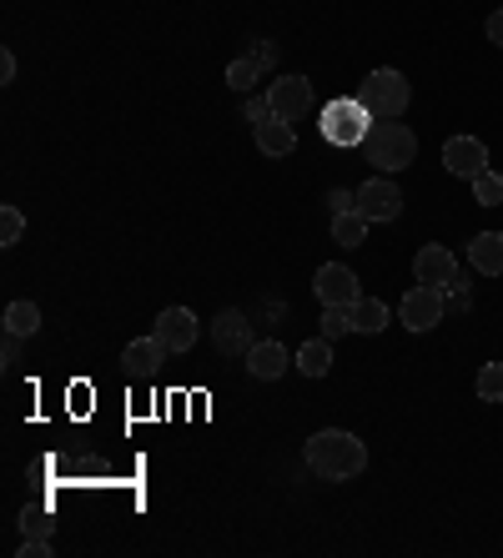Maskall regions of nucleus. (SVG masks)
<instances>
[{
	"instance_id": "ddd939ff",
	"label": "nucleus",
	"mask_w": 503,
	"mask_h": 558,
	"mask_svg": "<svg viewBox=\"0 0 503 558\" xmlns=\"http://www.w3.org/2000/svg\"><path fill=\"white\" fill-rule=\"evenodd\" d=\"M287 367H297V363H292V352L282 348L278 338H272V342H257V348L247 352V373L257 377V383H278Z\"/></svg>"
},
{
	"instance_id": "a211bd4d",
	"label": "nucleus",
	"mask_w": 503,
	"mask_h": 558,
	"mask_svg": "<svg viewBox=\"0 0 503 558\" xmlns=\"http://www.w3.org/2000/svg\"><path fill=\"white\" fill-rule=\"evenodd\" d=\"M388 317H393V312H388V302H378V298L353 302V332H363V338H378L388 327Z\"/></svg>"
},
{
	"instance_id": "f03ea898",
	"label": "nucleus",
	"mask_w": 503,
	"mask_h": 558,
	"mask_svg": "<svg viewBox=\"0 0 503 558\" xmlns=\"http://www.w3.org/2000/svg\"><path fill=\"white\" fill-rule=\"evenodd\" d=\"M358 151L372 161V171L397 177V171H408L413 161H418V136H413L403 121H372Z\"/></svg>"
},
{
	"instance_id": "f257e3e1",
	"label": "nucleus",
	"mask_w": 503,
	"mask_h": 558,
	"mask_svg": "<svg viewBox=\"0 0 503 558\" xmlns=\"http://www.w3.org/2000/svg\"><path fill=\"white\" fill-rule=\"evenodd\" d=\"M303 458H307V468H312L322 483H353L363 468H368V442H363L358 433L322 428V433L307 438Z\"/></svg>"
},
{
	"instance_id": "c756f323",
	"label": "nucleus",
	"mask_w": 503,
	"mask_h": 558,
	"mask_svg": "<svg viewBox=\"0 0 503 558\" xmlns=\"http://www.w3.org/2000/svg\"><path fill=\"white\" fill-rule=\"evenodd\" d=\"M51 554H56L51 538H26V544H21V558H51Z\"/></svg>"
},
{
	"instance_id": "6e6552de",
	"label": "nucleus",
	"mask_w": 503,
	"mask_h": 558,
	"mask_svg": "<svg viewBox=\"0 0 503 558\" xmlns=\"http://www.w3.org/2000/svg\"><path fill=\"white\" fill-rule=\"evenodd\" d=\"M358 211L368 221H397V211H403V192H397L393 177H368V182L358 186Z\"/></svg>"
},
{
	"instance_id": "9b49d317",
	"label": "nucleus",
	"mask_w": 503,
	"mask_h": 558,
	"mask_svg": "<svg viewBox=\"0 0 503 558\" xmlns=\"http://www.w3.org/2000/svg\"><path fill=\"white\" fill-rule=\"evenodd\" d=\"M197 332H201V327H197V312H192V307H167L157 317V338L167 342L172 352H192V348H197Z\"/></svg>"
},
{
	"instance_id": "2eb2a0df",
	"label": "nucleus",
	"mask_w": 503,
	"mask_h": 558,
	"mask_svg": "<svg viewBox=\"0 0 503 558\" xmlns=\"http://www.w3.org/2000/svg\"><path fill=\"white\" fill-rule=\"evenodd\" d=\"M167 342L151 332V338H136V342H126V352H121V363H126V373L132 377H146V373H157L161 363H167Z\"/></svg>"
},
{
	"instance_id": "cd10ccee",
	"label": "nucleus",
	"mask_w": 503,
	"mask_h": 558,
	"mask_svg": "<svg viewBox=\"0 0 503 558\" xmlns=\"http://www.w3.org/2000/svg\"><path fill=\"white\" fill-rule=\"evenodd\" d=\"M353 207H358V192H343V186H332V192H328V211H332V217H338V211H353Z\"/></svg>"
},
{
	"instance_id": "4be33fe9",
	"label": "nucleus",
	"mask_w": 503,
	"mask_h": 558,
	"mask_svg": "<svg viewBox=\"0 0 503 558\" xmlns=\"http://www.w3.org/2000/svg\"><path fill=\"white\" fill-rule=\"evenodd\" d=\"M262 81V65L252 61V56H237V61H226V86L232 92H252Z\"/></svg>"
},
{
	"instance_id": "5701e85b",
	"label": "nucleus",
	"mask_w": 503,
	"mask_h": 558,
	"mask_svg": "<svg viewBox=\"0 0 503 558\" xmlns=\"http://www.w3.org/2000/svg\"><path fill=\"white\" fill-rule=\"evenodd\" d=\"M474 202H478V207H499V202H503V177H499V171H483V177H474Z\"/></svg>"
},
{
	"instance_id": "bb28decb",
	"label": "nucleus",
	"mask_w": 503,
	"mask_h": 558,
	"mask_svg": "<svg viewBox=\"0 0 503 558\" xmlns=\"http://www.w3.org/2000/svg\"><path fill=\"white\" fill-rule=\"evenodd\" d=\"M242 117L252 121V126H257V121H267L272 117V101H267V92L257 96V92H247V106H242Z\"/></svg>"
},
{
	"instance_id": "4468645a",
	"label": "nucleus",
	"mask_w": 503,
	"mask_h": 558,
	"mask_svg": "<svg viewBox=\"0 0 503 558\" xmlns=\"http://www.w3.org/2000/svg\"><path fill=\"white\" fill-rule=\"evenodd\" d=\"M252 136H257V151L262 156H292L297 151V126L282 117H267L252 126Z\"/></svg>"
},
{
	"instance_id": "7c9ffc66",
	"label": "nucleus",
	"mask_w": 503,
	"mask_h": 558,
	"mask_svg": "<svg viewBox=\"0 0 503 558\" xmlns=\"http://www.w3.org/2000/svg\"><path fill=\"white\" fill-rule=\"evenodd\" d=\"M21 342H26V338H15V332H5V342H0V357H5V367L21 363Z\"/></svg>"
},
{
	"instance_id": "c85d7f7f",
	"label": "nucleus",
	"mask_w": 503,
	"mask_h": 558,
	"mask_svg": "<svg viewBox=\"0 0 503 558\" xmlns=\"http://www.w3.org/2000/svg\"><path fill=\"white\" fill-rule=\"evenodd\" d=\"M252 61H257V65H262V71H267V65H272V61H278V46H272V40H252Z\"/></svg>"
},
{
	"instance_id": "412c9836",
	"label": "nucleus",
	"mask_w": 503,
	"mask_h": 558,
	"mask_svg": "<svg viewBox=\"0 0 503 558\" xmlns=\"http://www.w3.org/2000/svg\"><path fill=\"white\" fill-rule=\"evenodd\" d=\"M478 403H503V363H483L474 377Z\"/></svg>"
},
{
	"instance_id": "f8f14e48",
	"label": "nucleus",
	"mask_w": 503,
	"mask_h": 558,
	"mask_svg": "<svg viewBox=\"0 0 503 558\" xmlns=\"http://www.w3.org/2000/svg\"><path fill=\"white\" fill-rule=\"evenodd\" d=\"M413 277L428 287H449L453 277H458V257H453L449 247L428 242V247H418V257H413Z\"/></svg>"
},
{
	"instance_id": "dca6fc26",
	"label": "nucleus",
	"mask_w": 503,
	"mask_h": 558,
	"mask_svg": "<svg viewBox=\"0 0 503 558\" xmlns=\"http://www.w3.org/2000/svg\"><path fill=\"white\" fill-rule=\"evenodd\" d=\"M468 267L478 277H503V232H478L468 242Z\"/></svg>"
},
{
	"instance_id": "20e7f679",
	"label": "nucleus",
	"mask_w": 503,
	"mask_h": 558,
	"mask_svg": "<svg viewBox=\"0 0 503 558\" xmlns=\"http://www.w3.org/2000/svg\"><path fill=\"white\" fill-rule=\"evenodd\" d=\"M368 126H372V117L358 96H343V101L322 106V136H328L332 146H347V151H353V146H363Z\"/></svg>"
},
{
	"instance_id": "f3484780",
	"label": "nucleus",
	"mask_w": 503,
	"mask_h": 558,
	"mask_svg": "<svg viewBox=\"0 0 503 558\" xmlns=\"http://www.w3.org/2000/svg\"><path fill=\"white\" fill-rule=\"evenodd\" d=\"M292 363H297V373H307V377H328L332 373V342L328 338L303 342V348L292 352Z\"/></svg>"
},
{
	"instance_id": "1a4fd4ad",
	"label": "nucleus",
	"mask_w": 503,
	"mask_h": 558,
	"mask_svg": "<svg viewBox=\"0 0 503 558\" xmlns=\"http://www.w3.org/2000/svg\"><path fill=\"white\" fill-rule=\"evenodd\" d=\"M443 167H449L453 177L474 182V177L489 171V146L478 142V136H449V142H443Z\"/></svg>"
},
{
	"instance_id": "aec40b11",
	"label": "nucleus",
	"mask_w": 503,
	"mask_h": 558,
	"mask_svg": "<svg viewBox=\"0 0 503 558\" xmlns=\"http://www.w3.org/2000/svg\"><path fill=\"white\" fill-rule=\"evenodd\" d=\"M5 332H15V338H36L40 332V307L36 302H11V307H5Z\"/></svg>"
},
{
	"instance_id": "9d476101",
	"label": "nucleus",
	"mask_w": 503,
	"mask_h": 558,
	"mask_svg": "<svg viewBox=\"0 0 503 558\" xmlns=\"http://www.w3.org/2000/svg\"><path fill=\"white\" fill-rule=\"evenodd\" d=\"M212 342H217V352H222V357H247V352L257 348L247 312H232V307H226L222 317L212 323Z\"/></svg>"
},
{
	"instance_id": "393cba45",
	"label": "nucleus",
	"mask_w": 503,
	"mask_h": 558,
	"mask_svg": "<svg viewBox=\"0 0 503 558\" xmlns=\"http://www.w3.org/2000/svg\"><path fill=\"white\" fill-rule=\"evenodd\" d=\"M21 236H26V217L15 207H0V247H15Z\"/></svg>"
},
{
	"instance_id": "7ed1b4c3",
	"label": "nucleus",
	"mask_w": 503,
	"mask_h": 558,
	"mask_svg": "<svg viewBox=\"0 0 503 558\" xmlns=\"http://www.w3.org/2000/svg\"><path fill=\"white\" fill-rule=\"evenodd\" d=\"M358 101L368 106L372 121H397L403 111H408L413 101V86L403 71H393V65H378V71H368L358 86Z\"/></svg>"
},
{
	"instance_id": "6ab92c4d",
	"label": "nucleus",
	"mask_w": 503,
	"mask_h": 558,
	"mask_svg": "<svg viewBox=\"0 0 503 558\" xmlns=\"http://www.w3.org/2000/svg\"><path fill=\"white\" fill-rule=\"evenodd\" d=\"M368 227H372V221L363 217L358 207L338 211V217H332V242H338V247H363V242H368Z\"/></svg>"
},
{
	"instance_id": "2f4dec72",
	"label": "nucleus",
	"mask_w": 503,
	"mask_h": 558,
	"mask_svg": "<svg viewBox=\"0 0 503 558\" xmlns=\"http://www.w3.org/2000/svg\"><path fill=\"white\" fill-rule=\"evenodd\" d=\"M483 36H489L493 46H499V51H503V11H493L489 21H483Z\"/></svg>"
},
{
	"instance_id": "0eeeda50",
	"label": "nucleus",
	"mask_w": 503,
	"mask_h": 558,
	"mask_svg": "<svg viewBox=\"0 0 503 558\" xmlns=\"http://www.w3.org/2000/svg\"><path fill=\"white\" fill-rule=\"evenodd\" d=\"M312 292H318L322 307H353V302L363 298V282L353 277V267H343V262H322Z\"/></svg>"
},
{
	"instance_id": "b1692460",
	"label": "nucleus",
	"mask_w": 503,
	"mask_h": 558,
	"mask_svg": "<svg viewBox=\"0 0 503 558\" xmlns=\"http://www.w3.org/2000/svg\"><path fill=\"white\" fill-rule=\"evenodd\" d=\"M343 332H353V307H322V338L338 342Z\"/></svg>"
},
{
	"instance_id": "473e14b6",
	"label": "nucleus",
	"mask_w": 503,
	"mask_h": 558,
	"mask_svg": "<svg viewBox=\"0 0 503 558\" xmlns=\"http://www.w3.org/2000/svg\"><path fill=\"white\" fill-rule=\"evenodd\" d=\"M0 81H5V86L15 81V56L11 51H0Z\"/></svg>"
},
{
	"instance_id": "39448f33",
	"label": "nucleus",
	"mask_w": 503,
	"mask_h": 558,
	"mask_svg": "<svg viewBox=\"0 0 503 558\" xmlns=\"http://www.w3.org/2000/svg\"><path fill=\"white\" fill-rule=\"evenodd\" d=\"M443 312H449V298H443V287H408L403 292V302H397V323L408 327V332H433L438 323H443Z\"/></svg>"
},
{
	"instance_id": "a878e982",
	"label": "nucleus",
	"mask_w": 503,
	"mask_h": 558,
	"mask_svg": "<svg viewBox=\"0 0 503 558\" xmlns=\"http://www.w3.org/2000/svg\"><path fill=\"white\" fill-rule=\"evenodd\" d=\"M21 529H26V538H51V513H46V508H26V513H21Z\"/></svg>"
},
{
	"instance_id": "423d86ee",
	"label": "nucleus",
	"mask_w": 503,
	"mask_h": 558,
	"mask_svg": "<svg viewBox=\"0 0 503 558\" xmlns=\"http://www.w3.org/2000/svg\"><path fill=\"white\" fill-rule=\"evenodd\" d=\"M267 101H272V117H282V121H303V117H312V81L307 76H278L272 86H267Z\"/></svg>"
}]
</instances>
